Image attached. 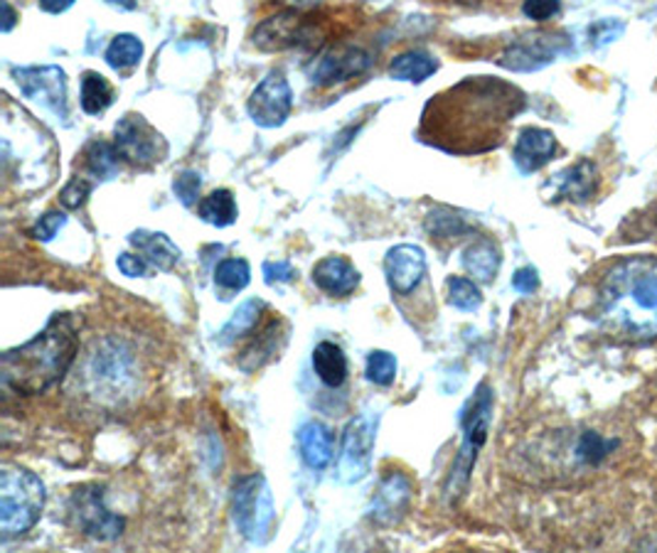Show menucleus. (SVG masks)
<instances>
[{
    "instance_id": "obj_31",
    "label": "nucleus",
    "mask_w": 657,
    "mask_h": 553,
    "mask_svg": "<svg viewBox=\"0 0 657 553\" xmlns=\"http://www.w3.org/2000/svg\"><path fill=\"white\" fill-rule=\"evenodd\" d=\"M249 280H252V268H249L244 258H224L215 268V284L224 290H232V293L244 290Z\"/></svg>"
},
{
    "instance_id": "obj_34",
    "label": "nucleus",
    "mask_w": 657,
    "mask_h": 553,
    "mask_svg": "<svg viewBox=\"0 0 657 553\" xmlns=\"http://www.w3.org/2000/svg\"><path fill=\"white\" fill-rule=\"evenodd\" d=\"M426 229H429V234L434 237H458L463 234L468 227L463 224L461 217L448 212V209H436V212H431L429 219H426Z\"/></svg>"
},
{
    "instance_id": "obj_2",
    "label": "nucleus",
    "mask_w": 657,
    "mask_h": 553,
    "mask_svg": "<svg viewBox=\"0 0 657 553\" xmlns=\"http://www.w3.org/2000/svg\"><path fill=\"white\" fill-rule=\"evenodd\" d=\"M599 320L619 337H657L655 256H631L611 266L599 288Z\"/></svg>"
},
{
    "instance_id": "obj_14",
    "label": "nucleus",
    "mask_w": 657,
    "mask_h": 553,
    "mask_svg": "<svg viewBox=\"0 0 657 553\" xmlns=\"http://www.w3.org/2000/svg\"><path fill=\"white\" fill-rule=\"evenodd\" d=\"M303 35H306V25L301 15L293 13V10H286V13L268 18L256 27L254 45L258 49H266V53H278V49H286V47H293L296 43H301Z\"/></svg>"
},
{
    "instance_id": "obj_13",
    "label": "nucleus",
    "mask_w": 657,
    "mask_h": 553,
    "mask_svg": "<svg viewBox=\"0 0 657 553\" xmlns=\"http://www.w3.org/2000/svg\"><path fill=\"white\" fill-rule=\"evenodd\" d=\"M372 65V57L360 47H333L331 53L321 57V62L313 69V82L318 87H333L347 82L357 74H362Z\"/></svg>"
},
{
    "instance_id": "obj_37",
    "label": "nucleus",
    "mask_w": 657,
    "mask_h": 553,
    "mask_svg": "<svg viewBox=\"0 0 657 553\" xmlns=\"http://www.w3.org/2000/svg\"><path fill=\"white\" fill-rule=\"evenodd\" d=\"M67 224V217L62 212H47L45 217H39V221L33 229V237L39 241H49L57 237V231Z\"/></svg>"
},
{
    "instance_id": "obj_10",
    "label": "nucleus",
    "mask_w": 657,
    "mask_h": 553,
    "mask_svg": "<svg viewBox=\"0 0 657 553\" xmlns=\"http://www.w3.org/2000/svg\"><path fill=\"white\" fill-rule=\"evenodd\" d=\"M15 84L27 99L39 102L57 116L67 118V77L59 67H20L13 69Z\"/></svg>"
},
{
    "instance_id": "obj_42",
    "label": "nucleus",
    "mask_w": 657,
    "mask_h": 553,
    "mask_svg": "<svg viewBox=\"0 0 657 553\" xmlns=\"http://www.w3.org/2000/svg\"><path fill=\"white\" fill-rule=\"evenodd\" d=\"M72 5H74V0H39V8H43L45 13H53V15L65 13V10H69Z\"/></svg>"
},
{
    "instance_id": "obj_17",
    "label": "nucleus",
    "mask_w": 657,
    "mask_h": 553,
    "mask_svg": "<svg viewBox=\"0 0 657 553\" xmlns=\"http://www.w3.org/2000/svg\"><path fill=\"white\" fill-rule=\"evenodd\" d=\"M298 446H301L303 462L311 470H325L331 465L335 440L331 428L323 426L321 420H308V424L298 430Z\"/></svg>"
},
{
    "instance_id": "obj_44",
    "label": "nucleus",
    "mask_w": 657,
    "mask_h": 553,
    "mask_svg": "<svg viewBox=\"0 0 657 553\" xmlns=\"http://www.w3.org/2000/svg\"><path fill=\"white\" fill-rule=\"evenodd\" d=\"M112 5H122V8H134V0H106Z\"/></svg>"
},
{
    "instance_id": "obj_27",
    "label": "nucleus",
    "mask_w": 657,
    "mask_h": 553,
    "mask_svg": "<svg viewBox=\"0 0 657 553\" xmlns=\"http://www.w3.org/2000/svg\"><path fill=\"white\" fill-rule=\"evenodd\" d=\"M118 148L106 140H94L84 150V165L96 180H108L118 173Z\"/></svg>"
},
{
    "instance_id": "obj_15",
    "label": "nucleus",
    "mask_w": 657,
    "mask_h": 553,
    "mask_svg": "<svg viewBox=\"0 0 657 553\" xmlns=\"http://www.w3.org/2000/svg\"><path fill=\"white\" fill-rule=\"evenodd\" d=\"M556 153V138L552 130L546 128H525L520 136H517L515 143V165L522 170V173H537V170L544 168Z\"/></svg>"
},
{
    "instance_id": "obj_6",
    "label": "nucleus",
    "mask_w": 657,
    "mask_h": 553,
    "mask_svg": "<svg viewBox=\"0 0 657 553\" xmlns=\"http://www.w3.org/2000/svg\"><path fill=\"white\" fill-rule=\"evenodd\" d=\"M232 515L239 534L252 544H264L274 525V499L264 475H246L234 482Z\"/></svg>"
},
{
    "instance_id": "obj_41",
    "label": "nucleus",
    "mask_w": 657,
    "mask_h": 553,
    "mask_svg": "<svg viewBox=\"0 0 657 553\" xmlns=\"http://www.w3.org/2000/svg\"><path fill=\"white\" fill-rule=\"evenodd\" d=\"M512 286H515V290H520V293L530 296V293H534L537 288H540V274H537V270L530 268V266L520 268L512 276Z\"/></svg>"
},
{
    "instance_id": "obj_25",
    "label": "nucleus",
    "mask_w": 657,
    "mask_h": 553,
    "mask_svg": "<svg viewBox=\"0 0 657 553\" xmlns=\"http://www.w3.org/2000/svg\"><path fill=\"white\" fill-rule=\"evenodd\" d=\"M79 104H82L84 114L89 116L104 114V111L114 104V89L106 82V77L99 72H84L82 99H79Z\"/></svg>"
},
{
    "instance_id": "obj_33",
    "label": "nucleus",
    "mask_w": 657,
    "mask_h": 553,
    "mask_svg": "<svg viewBox=\"0 0 657 553\" xmlns=\"http://www.w3.org/2000/svg\"><path fill=\"white\" fill-rule=\"evenodd\" d=\"M619 446L615 440H603L599 434H593V430H586V434L579 438V458L586 462V465H599V462L609 456V452Z\"/></svg>"
},
{
    "instance_id": "obj_28",
    "label": "nucleus",
    "mask_w": 657,
    "mask_h": 553,
    "mask_svg": "<svg viewBox=\"0 0 657 553\" xmlns=\"http://www.w3.org/2000/svg\"><path fill=\"white\" fill-rule=\"evenodd\" d=\"M143 57V43L136 35H116L112 45L106 47V65L122 72V69H131Z\"/></svg>"
},
{
    "instance_id": "obj_8",
    "label": "nucleus",
    "mask_w": 657,
    "mask_h": 553,
    "mask_svg": "<svg viewBox=\"0 0 657 553\" xmlns=\"http://www.w3.org/2000/svg\"><path fill=\"white\" fill-rule=\"evenodd\" d=\"M69 511H72L77 529L87 537L99 541H114L122 537L124 519L106 509L104 489L99 485L77 487L72 502H69Z\"/></svg>"
},
{
    "instance_id": "obj_3",
    "label": "nucleus",
    "mask_w": 657,
    "mask_h": 553,
    "mask_svg": "<svg viewBox=\"0 0 657 553\" xmlns=\"http://www.w3.org/2000/svg\"><path fill=\"white\" fill-rule=\"evenodd\" d=\"M79 349V325L72 315H55L25 345L8 349L0 365L3 387L20 396L45 394L72 367Z\"/></svg>"
},
{
    "instance_id": "obj_32",
    "label": "nucleus",
    "mask_w": 657,
    "mask_h": 553,
    "mask_svg": "<svg viewBox=\"0 0 657 553\" xmlns=\"http://www.w3.org/2000/svg\"><path fill=\"white\" fill-rule=\"evenodd\" d=\"M367 379L374 381L377 387H390L394 377H396V359L394 355L384 349H374L370 357H367Z\"/></svg>"
},
{
    "instance_id": "obj_26",
    "label": "nucleus",
    "mask_w": 657,
    "mask_h": 553,
    "mask_svg": "<svg viewBox=\"0 0 657 553\" xmlns=\"http://www.w3.org/2000/svg\"><path fill=\"white\" fill-rule=\"evenodd\" d=\"M264 303L262 300H246L244 306L237 308V313L229 318V323L219 332V345H232L239 337L252 335V330L258 323V315H262Z\"/></svg>"
},
{
    "instance_id": "obj_7",
    "label": "nucleus",
    "mask_w": 657,
    "mask_h": 553,
    "mask_svg": "<svg viewBox=\"0 0 657 553\" xmlns=\"http://www.w3.org/2000/svg\"><path fill=\"white\" fill-rule=\"evenodd\" d=\"M114 136H116L114 146L118 148V155L138 168L161 163L168 153L163 136L138 114H126L122 120H118L114 128Z\"/></svg>"
},
{
    "instance_id": "obj_1",
    "label": "nucleus",
    "mask_w": 657,
    "mask_h": 553,
    "mask_svg": "<svg viewBox=\"0 0 657 553\" xmlns=\"http://www.w3.org/2000/svg\"><path fill=\"white\" fill-rule=\"evenodd\" d=\"M522 106L525 96L512 84L493 77L463 79L426 104L419 136L446 153H483L500 143L503 128Z\"/></svg>"
},
{
    "instance_id": "obj_18",
    "label": "nucleus",
    "mask_w": 657,
    "mask_h": 553,
    "mask_svg": "<svg viewBox=\"0 0 657 553\" xmlns=\"http://www.w3.org/2000/svg\"><path fill=\"white\" fill-rule=\"evenodd\" d=\"M128 241L141 251L146 261H151V264L161 270H171L177 261H181V249L173 244L171 237L161 234V231L138 229L128 237Z\"/></svg>"
},
{
    "instance_id": "obj_43",
    "label": "nucleus",
    "mask_w": 657,
    "mask_h": 553,
    "mask_svg": "<svg viewBox=\"0 0 657 553\" xmlns=\"http://www.w3.org/2000/svg\"><path fill=\"white\" fill-rule=\"evenodd\" d=\"M3 33H10V30H13V25H15V13H13V8H10V3L8 0H3Z\"/></svg>"
},
{
    "instance_id": "obj_22",
    "label": "nucleus",
    "mask_w": 657,
    "mask_h": 553,
    "mask_svg": "<svg viewBox=\"0 0 657 553\" xmlns=\"http://www.w3.org/2000/svg\"><path fill=\"white\" fill-rule=\"evenodd\" d=\"M436 69H438L436 57H431L429 53H422V49H412V53H404L392 59L390 77L400 79V82L422 84L436 72Z\"/></svg>"
},
{
    "instance_id": "obj_30",
    "label": "nucleus",
    "mask_w": 657,
    "mask_h": 553,
    "mask_svg": "<svg viewBox=\"0 0 657 553\" xmlns=\"http://www.w3.org/2000/svg\"><path fill=\"white\" fill-rule=\"evenodd\" d=\"M278 325H281V323L274 320V323L264 330V335H258V339L254 342V345L244 352L242 359H239V367H242L244 371H254V369L262 367L264 361H268L276 355V352H278V347H276Z\"/></svg>"
},
{
    "instance_id": "obj_11",
    "label": "nucleus",
    "mask_w": 657,
    "mask_h": 553,
    "mask_svg": "<svg viewBox=\"0 0 657 553\" xmlns=\"http://www.w3.org/2000/svg\"><path fill=\"white\" fill-rule=\"evenodd\" d=\"M291 108L293 92L284 74H268L264 82L254 89L252 99H249V116L262 128L284 126L286 118L291 116Z\"/></svg>"
},
{
    "instance_id": "obj_39",
    "label": "nucleus",
    "mask_w": 657,
    "mask_h": 553,
    "mask_svg": "<svg viewBox=\"0 0 657 553\" xmlns=\"http://www.w3.org/2000/svg\"><path fill=\"white\" fill-rule=\"evenodd\" d=\"M264 276H266V284L274 286V284H291L296 270L293 266L288 264V261H266L264 264Z\"/></svg>"
},
{
    "instance_id": "obj_36",
    "label": "nucleus",
    "mask_w": 657,
    "mask_h": 553,
    "mask_svg": "<svg viewBox=\"0 0 657 553\" xmlns=\"http://www.w3.org/2000/svg\"><path fill=\"white\" fill-rule=\"evenodd\" d=\"M92 189H94V185L89 183V180L74 177L72 183L65 185L62 195H59V203H62L67 209H79L87 203V197L92 195Z\"/></svg>"
},
{
    "instance_id": "obj_40",
    "label": "nucleus",
    "mask_w": 657,
    "mask_h": 553,
    "mask_svg": "<svg viewBox=\"0 0 657 553\" xmlns=\"http://www.w3.org/2000/svg\"><path fill=\"white\" fill-rule=\"evenodd\" d=\"M118 270H122L124 276L128 278H138V276H146L148 274V264L143 256H136V254H122L118 256Z\"/></svg>"
},
{
    "instance_id": "obj_21",
    "label": "nucleus",
    "mask_w": 657,
    "mask_h": 553,
    "mask_svg": "<svg viewBox=\"0 0 657 553\" xmlns=\"http://www.w3.org/2000/svg\"><path fill=\"white\" fill-rule=\"evenodd\" d=\"M463 266L481 284H491L500 270V251L493 241L481 239L463 251Z\"/></svg>"
},
{
    "instance_id": "obj_19",
    "label": "nucleus",
    "mask_w": 657,
    "mask_h": 553,
    "mask_svg": "<svg viewBox=\"0 0 657 553\" xmlns=\"http://www.w3.org/2000/svg\"><path fill=\"white\" fill-rule=\"evenodd\" d=\"M412 497V485L410 480L404 475H390L380 487V495H377V502L372 507V517L377 521H384V525H390L396 517L402 515L410 505Z\"/></svg>"
},
{
    "instance_id": "obj_20",
    "label": "nucleus",
    "mask_w": 657,
    "mask_h": 553,
    "mask_svg": "<svg viewBox=\"0 0 657 553\" xmlns=\"http://www.w3.org/2000/svg\"><path fill=\"white\" fill-rule=\"evenodd\" d=\"M313 371L325 387H343L347 379V357L335 342H321L313 349Z\"/></svg>"
},
{
    "instance_id": "obj_24",
    "label": "nucleus",
    "mask_w": 657,
    "mask_h": 553,
    "mask_svg": "<svg viewBox=\"0 0 657 553\" xmlns=\"http://www.w3.org/2000/svg\"><path fill=\"white\" fill-rule=\"evenodd\" d=\"M197 215H200L203 221L212 227H229L237 221V203L234 195L229 193V189H215V193L207 195L200 207H197Z\"/></svg>"
},
{
    "instance_id": "obj_9",
    "label": "nucleus",
    "mask_w": 657,
    "mask_h": 553,
    "mask_svg": "<svg viewBox=\"0 0 657 553\" xmlns=\"http://www.w3.org/2000/svg\"><path fill=\"white\" fill-rule=\"evenodd\" d=\"M374 448V424L367 414H360L347 424L343 434L341 460H337V475L343 482H360L370 472Z\"/></svg>"
},
{
    "instance_id": "obj_38",
    "label": "nucleus",
    "mask_w": 657,
    "mask_h": 553,
    "mask_svg": "<svg viewBox=\"0 0 657 553\" xmlns=\"http://www.w3.org/2000/svg\"><path fill=\"white\" fill-rule=\"evenodd\" d=\"M522 13L530 20L542 23V20H550L552 15L560 13V0H525Z\"/></svg>"
},
{
    "instance_id": "obj_35",
    "label": "nucleus",
    "mask_w": 657,
    "mask_h": 553,
    "mask_svg": "<svg viewBox=\"0 0 657 553\" xmlns=\"http://www.w3.org/2000/svg\"><path fill=\"white\" fill-rule=\"evenodd\" d=\"M200 185H203L200 175H197L195 170H185V173H181L175 177L173 189H175L177 199H181L185 207H193L197 203V193H200Z\"/></svg>"
},
{
    "instance_id": "obj_4",
    "label": "nucleus",
    "mask_w": 657,
    "mask_h": 553,
    "mask_svg": "<svg viewBox=\"0 0 657 553\" xmlns=\"http://www.w3.org/2000/svg\"><path fill=\"white\" fill-rule=\"evenodd\" d=\"M45 507V485L35 472L5 468L0 472V531L13 539L37 525Z\"/></svg>"
},
{
    "instance_id": "obj_5",
    "label": "nucleus",
    "mask_w": 657,
    "mask_h": 553,
    "mask_svg": "<svg viewBox=\"0 0 657 553\" xmlns=\"http://www.w3.org/2000/svg\"><path fill=\"white\" fill-rule=\"evenodd\" d=\"M493 404H495L493 389L487 384H477L475 394L471 396V401H468L461 414L463 446L453 460L451 475H448V485H446L448 497L461 495V492L468 487V480H471V472L477 460V450L485 446L487 430H491Z\"/></svg>"
},
{
    "instance_id": "obj_16",
    "label": "nucleus",
    "mask_w": 657,
    "mask_h": 553,
    "mask_svg": "<svg viewBox=\"0 0 657 553\" xmlns=\"http://www.w3.org/2000/svg\"><path fill=\"white\" fill-rule=\"evenodd\" d=\"M313 284L325 290L327 296L345 298L360 286V270H357L345 256H325L313 268Z\"/></svg>"
},
{
    "instance_id": "obj_23",
    "label": "nucleus",
    "mask_w": 657,
    "mask_h": 553,
    "mask_svg": "<svg viewBox=\"0 0 657 553\" xmlns=\"http://www.w3.org/2000/svg\"><path fill=\"white\" fill-rule=\"evenodd\" d=\"M556 195L569 199H589L596 189V168L591 160H581V163L572 165L560 175L556 183Z\"/></svg>"
},
{
    "instance_id": "obj_29",
    "label": "nucleus",
    "mask_w": 657,
    "mask_h": 553,
    "mask_svg": "<svg viewBox=\"0 0 657 553\" xmlns=\"http://www.w3.org/2000/svg\"><path fill=\"white\" fill-rule=\"evenodd\" d=\"M446 286H448V303L458 310H463V313H475V310L483 306V293L481 288L475 286V280L451 276L446 280Z\"/></svg>"
},
{
    "instance_id": "obj_12",
    "label": "nucleus",
    "mask_w": 657,
    "mask_h": 553,
    "mask_svg": "<svg viewBox=\"0 0 657 553\" xmlns=\"http://www.w3.org/2000/svg\"><path fill=\"white\" fill-rule=\"evenodd\" d=\"M384 274L392 293L410 296L426 276V254L414 244L394 246L384 258Z\"/></svg>"
}]
</instances>
